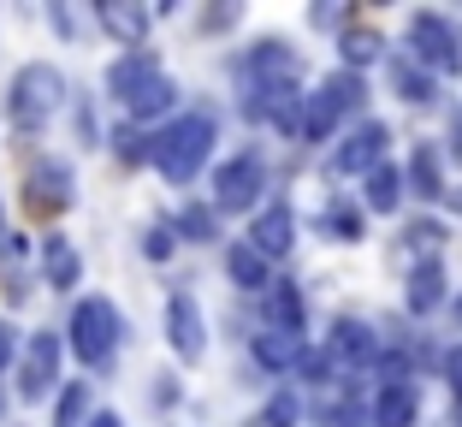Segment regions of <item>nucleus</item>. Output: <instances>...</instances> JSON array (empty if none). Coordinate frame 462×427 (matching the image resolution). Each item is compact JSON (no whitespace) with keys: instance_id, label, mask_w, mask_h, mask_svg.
<instances>
[{"instance_id":"obj_10","label":"nucleus","mask_w":462,"mask_h":427,"mask_svg":"<svg viewBox=\"0 0 462 427\" xmlns=\"http://www.w3.org/2000/svg\"><path fill=\"white\" fill-rule=\"evenodd\" d=\"M380 154H385V125L380 119H367V125H356L350 137L338 143V154H332V172H380Z\"/></svg>"},{"instance_id":"obj_1","label":"nucleus","mask_w":462,"mask_h":427,"mask_svg":"<svg viewBox=\"0 0 462 427\" xmlns=\"http://www.w3.org/2000/svg\"><path fill=\"white\" fill-rule=\"evenodd\" d=\"M214 137H219V119L214 113H178V119H166L161 131H154V166H161V179L172 184H190L196 172L208 166V154H214Z\"/></svg>"},{"instance_id":"obj_35","label":"nucleus","mask_w":462,"mask_h":427,"mask_svg":"<svg viewBox=\"0 0 462 427\" xmlns=\"http://www.w3.org/2000/svg\"><path fill=\"white\" fill-rule=\"evenodd\" d=\"M0 220H6V214H0Z\"/></svg>"},{"instance_id":"obj_34","label":"nucleus","mask_w":462,"mask_h":427,"mask_svg":"<svg viewBox=\"0 0 462 427\" xmlns=\"http://www.w3.org/2000/svg\"><path fill=\"white\" fill-rule=\"evenodd\" d=\"M457 320H462V297H457Z\"/></svg>"},{"instance_id":"obj_26","label":"nucleus","mask_w":462,"mask_h":427,"mask_svg":"<svg viewBox=\"0 0 462 427\" xmlns=\"http://www.w3.org/2000/svg\"><path fill=\"white\" fill-rule=\"evenodd\" d=\"M172 101H178V83H172V78H161V83H154V89L136 101L131 113H136V119H154V113H172Z\"/></svg>"},{"instance_id":"obj_28","label":"nucleus","mask_w":462,"mask_h":427,"mask_svg":"<svg viewBox=\"0 0 462 427\" xmlns=\"http://www.w3.org/2000/svg\"><path fill=\"white\" fill-rule=\"evenodd\" d=\"M143 255H149V262H166V255H172V226H149V237H143Z\"/></svg>"},{"instance_id":"obj_9","label":"nucleus","mask_w":462,"mask_h":427,"mask_svg":"<svg viewBox=\"0 0 462 427\" xmlns=\"http://www.w3.org/2000/svg\"><path fill=\"white\" fill-rule=\"evenodd\" d=\"M161 78H166L161 60H154L149 48H136V54H119V60L107 66V96H113V101H125V107H136V101L149 96Z\"/></svg>"},{"instance_id":"obj_3","label":"nucleus","mask_w":462,"mask_h":427,"mask_svg":"<svg viewBox=\"0 0 462 427\" xmlns=\"http://www.w3.org/2000/svg\"><path fill=\"white\" fill-rule=\"evenodd\" d=\"M60 101H66V78H60L54 66H24L13 78V89H6V113H13V125L24 131V137H36L42 125L60 113Z\"/></svg>"},{"instance_id":"obj_23","label":"nucleus","mask_w":462,"mask_h":427,"mask_svg":"<svg viewBox=\"0 0 462 427\" xmlns=\"http://www.w3.org/2000/svg\"><path fill=\"white\" fill-rule=\"evenodd\" d=\"M409 184H415V196H445V179H439V154L427 149V143H415V154H409Z\"/></svg>"},{"instance_id":"obj_2","label":"nucleus","mask_w":462,"mask_h":427,"mask_svg":"<svg viewBox=\"0 0 462 427\" xmlns=\"http://www.w3.org/2000/svg\"><path fill=\"white\" fill-rule=\"evenodd\" d=\"M119 339H125V320L107 297H83L71 309V327H66V350L83 362V368H107L119 357Z\"/></svg>"},{"instance_id":"obj_18","label":"nucleus","mask_w":462,"mask_h":427,"mask_svg":"<svg viewBox=\"0 0 462 427\" xmlns=\"http://www.w3.org/2000/svg\"><path fill=\"white\" fill-rule=\"evenodd\" d=\"M226 274L237 279L244 291H273V279H267V255H261L255 244H237V249H231V255H226Z\"/></svg>"},{"instance_id":"obj_29","label":"nucleus","mask_w":462,"mask_h":427,"mask_svg":"<svg viewBox=\"0 0 462 427\" xmlns=\"http://www.w3.org/2000/svg\"><path fill=\"white\" fill-rule=\"evenodd\" d=\"M327 226H332V237H344V244H356V232H362L356 208H332V214H327Z\"/></svg>"},{"instance_id":"obj_21","label":"nucleus","mask_w":462,"mask_h":427,"mask_svg":"<svg viewBox=\"0 0 462 427\" xmlns=\"http://www.w3.org/2000/svg\"><path fill=\"white\" fill-rule=\"evenodd\" d=\"M392 78H397V96L415 101V107H427L433 101V71L415 66V60H392Z\"/></svg>"},{"instance_id":"obj_12","label":"nucleus","mask_w":462,"mask_h":427,"mask_svg":"<svg viewBox=\"0 0 462 427\" xmlns=\"http://www.w3.org/2000/svg\"><path fill=\"white\" fill-rule=\"evenodd\" d=\"M249 244L261 249V255H291V244H297V214H291L285 202H273V208H261V220L249 226Z\"/></svg>"},{"instance_id":"obj_19","label":"nucleus","mask_w":462,"mask_h":427,"mask_svg":"<svg viewBox=\"0 0 462 427\" xmlns=\"http://www.w3.org/2000/svg\"><path fill=\"white\" fill-rule=\"evenodd\" d=\"M267 315H273V327H279V332H302V291L291 285V279H273Z\"/></svg>"},{"instance_id":"obj_25","label":"nucleus","mask_w":462,"mask_h":427,"mask_svg":"<svg viewBox=\"0 0 462 427\" xmlns=\"http://www.w3.org/2000/svg\"><path fill=\"white\" fill-rule=\"evenodd\" d=\"M178 232L190 237V244H214V237H219V214H214V208H202V202L178 208Z\"/></svg>"},{"instance_id":"obj_15","label":"nucleus","mask_w":462,"mask_h":427,"mask_svg":"<svg viewBox=\"0 0 462 427\" xmlns=\"http://www.w3.org/2000/svg\"><path fill=\"white\" fill-rule=\"evenodd\" d=\"M415 410H421L415 386H409V380H392V386H380V398H374V427H409Z\"/></svg>"},{"instance_id":"obj_22","label":"nucleus","mask_w":462,"mask_h":427,"mask_svg":"<svg viewBox=\"0 0 462 427\" xmlns=\"http://www.w3.org/2000/svg\"><path fill=\"white\" fill-rule=\"evenodd\" d=\"M54 427H89V380H66V386H60Z\"/></svg>"},{"instance_id":"obj_33","label":"nucleus","mask_w":462,"mask_h":427,"mask_svg":"<svg viewBox=\"0 0 462 427\" xmlns=\"http://www.w3.org/2000/svg\"><path fill=\"white\" fill-rule=\"evenodd\" d=\"M457 154H462V119H457Z\"/></svg>"},{"instance_id":"obj_6","label":"nucleus","mask_w":462,"mask_h":427,"mask_svg":"<svg viewBox=\"0 0 462 427\" xmlns=\"http://www.w3.org/2000/svg\"><path fill=\"white\" fill-rule=\"evenodd\" d=\"M261 184H267V161H261L255 149L231 154V161L214 172V208H226V214H244V208L261 196Z\"/></svg>"},{"instance_id":"obj_5","label":"nucleus","mask_w":462,"mask_h":427,"mask_svg":"<svg viewBox=\"0 0 462 427\" xmlns=\"http://www.w3.org/2000/svg\"><path fill=\"white\" fill-rule=\"evenodd\" d=\"M362 107V78L356 71H332L327 83H320V96H309V113H302V137L309 143H327L332 125H338V113Z\"/></svg>"},{"instance_id":"obj_24","label":"nucleus","mask_w":462,"mask_h":427,"mask_svg":"<svg viewBox=\"0 0 462 427\" xmlns=\"http://www.w3.org/2000/svg\"><path fill=\"white\" fill-rule=\"evenodd\" d=\"M397 202H403V172H397V166L367 172V208H374V214H392Z\"/></svg>"},{"instance_id":"obj_4","label":"nucleus","mask_w":462,"mask_h":427,"mask_svg":"<svg viewBox=\"0 0 462 427\" xmlns=\"http://www.w3.org/2000/svg\"><path fill=\"white\" fill-rule=\"evenodd\" d=\"M409 48H415V66L439 71V78L462 71V30L450 24L445 13H415L409 18Z\"/></svg>"},{"instance_id":"obj_11","label":"nucleus","mask_w":462,"mask_h":427,"mask_svg":"<svg viewBox=\"0 0 462 427\" xmlns=\"http://www.w3.org/2000/svg\"><path fill=\"white\" fill-rule=\"evenodd\" d=\"M24 190H30V208H36V214H66L71 208V166L36 161L30 179H24Z\"/></svg>"},{"instance_id":"obj_27","label":"nucleus","mask_w":462,"mask_h":427,"mask_svg":"<svg viewBox=\"0 0 462 427\" xmlns=\"http://www.w3.org/2000/svg\"><path fill=\"white\" fill-rule=\"evenodd\" d=\"M344 60H350V66H374V60H380V36H374V30H350V36H344Z\"/></svg>"},{"instance_id":"obj_14","label":"nucleus","mask_w":462,"mask_h":427,"mask_svg":"<svg viewBox=\"0 0 462 427\" xmlns=\"http://www.w3.org/2000/svg\"><path fill=\"white\" fill-rule=\"evenodd\" d=\"M302 332H279V327H267L255 339V362L261 368H273V374H285V368H302Z\"/></svg>"},{"instance_id":"obj_8","label":"nucleus","mask_w":462,"mask_h":427,"mask_svg":"<svg viewBox=\"0 0 462 427\" xmlns=\"http://www.w3.org/2000/svg\"><path fill=\"white\" fill-rule=\"evenodd\" d=\"M166 339H172L178 362H202V350H208V320H202V309H196L190 291H172V297H166Z\"/></svg>"},{"instance_id":"obj_20","label":"nucleus","mask_w":462,"mask_h":427,"mask_svg":"<svg viewBox=\"0 0 462 427\" xmlns=\"http://www.w3.org/2000/svg\"><path fill=\"white\" fill-rule=\"evenodd\" d=\"M42 267H48V279H54L60 291H66V285H78V274H83L78 249H71L66 237H48V244H42Z\"/></svg>"},{"instance_id":"obj_30","label":"nucleus","mask_w":462,"mask_h":427,"mask_svg":"<svg viewBox=\"0 0 462 427\" xmlns=\"http://www.w3.org/2000/svg\"><path fill=\"white\" fill-rule=\"evenodd\" d=\"M261 422H267V427H291V422H297V398H291V392H285V398H273L267 410H261Z\"/></svg>"},{"instance_id":"obj_31","label":"nucleus","mask_w":462,"mask_h":427,"mask_svg":"<svg viewBox=\"0 0 462 427\" xmlns=\"http://www.w3.org/2000/svg\"><path fill=\"white\" fill-rule=\"evenodd\" d=\"M6 362H13V327L0 320V368H6Z\"/></svg>"},{"instance_id":"obj_36","label":"nucleus","mask_w":462,"mask_h":427,"mask_svg":"<svg viewBox=\"0 0 462 427\" xmlns=\"http://www.w3.org/2000/svg\"><path fill=\"white\" fill-rule=\"evenodd\" d=\"M457 202H462V196H457Z\"/></svg>"},{"instance_id":"obj_32","label":"nucleus","mask_w":462,"mask_h":427,"mask_svg":"<svg viewBox=\"0 0 462 427\" xmlns=\"http://www.w3.org/2000/svg\"><path fill=\"white\" fill-rule=\"evenodd\" d=\"M89 427H125V422H119L113 410H96V415H89Z\"/></svg>"},{"instance_id":"obj_13","label":"nucleus","mask_w":462,"mask_h":427,"mask_svg":"<svg viewBox=\"0 0 462 427\" xmlns=\"http://www.w3.org/2000/svg\"><path fill=\"white\" fill-rule=\"evenodd\" d=\"M332 357L350 362V368H367V362L380 357V339H374V327H362V320H338V327H332Z\"/></svg>"},{"instance_id":"obj_17","label":"nucleus","mask_w":462,"mask_h":427,"mask_svg":"<svg viewBox=\"0 0 462 427\" xmlns=\"http://www.w3.org/2000/svg\"><path fill=\"white\" fill-rule=\"evenodd\" d=\"M101 30H107V36H119L125 42V54H136V48H143V30H149V13H143V6H101Z\"/></svg>"},{"instance_id":"obj_7","label":"nucleus","mask_w":462,"mask_h":427,"mask_svg":"<svg viewBox=\"0 0 462 427\" xmlns=\"http://www.w3.org/2000/svg\"><path fill=\"white\" fill-rule=\"evenodd\" d=\"M60 386V332H30L18 357V398L36 404Z\"/></svg>"},{"instance_id":"obj_16","label":"nucleus","mask_w":462,"mask_h":427,"mask_svg":"<svg viewBox=\"0 0 462 427\" xmlns=\"http://www.w3.org/2000/svg\"><path fill=\"white\" fill-rule=\"evenodd\" d=\"M445 303V262H415L409 274V315H433Z\"/></svg>"}]
</instances>
